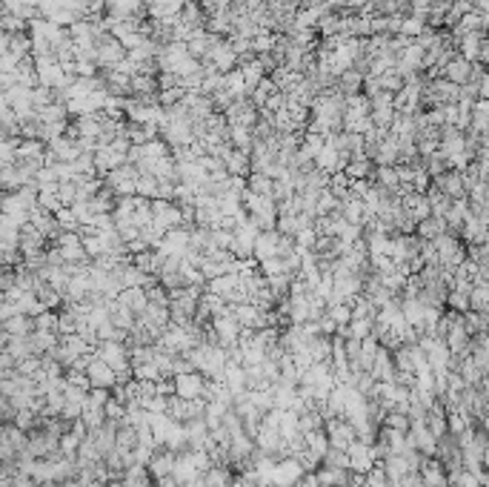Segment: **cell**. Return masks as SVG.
<instances>
[{"mask_svg":"<svg viewBox=\"0 0 489 487\" xmlns=\"http://www.w3.org/2000/svg\"><path fill=\"white\" fill-rule=\"evenodd\" d=\"M432 244H435V252H438V267L441 269L452 272L466 258V247L461 244L458 236H452V232H443V236H438Z\"/></svg>","mask_w":489,"mask_h":487,"instance_id":"cell-1","label":"cell"},{"mask_svg":"<svg viewBox=\"0 0 489 487\" xmlns=\"http://www.w3.org/2000/svg\"><path fill=\"white\" fill-rule=\"evenodd\" d=\"M303 467L295 456H281L275 461V467H272V473H269V484L272 487H295L301 479H303Z\"/></svg>","mask_w":489,"mask_h":487,"instance_id":"cell-2","label":"cell"},{"mask_svg":"<svg viewBox=\"0 0 489 487\" xmlns=\"http://www.w3.org/2000/svg\"><path fill=\"white\" fill-rule=\"evenodd\" d=\"M203 387H206V379L201 373H194V370L172 376V396H178V399H186V401L201 399L203 396Z\"/></svg>","mask_w":489,"mask_h":487,"instance_id":"cell-3","label":"cell"},{"mask_svg":"<svg viewBox=\"0 0 489 487\" xmlns=\"http://www.w3.org/2000/svg\"><path fill=\"white\" fill-rule=\"evenodd\" d=\"M323 430H326L329 447H335V450H346V447L355 441V430H352V424L346 419H326Z\"/></svg>","mask_w":489,"mask_h":487,"instance_id":"cell-4","label":"cell"},{"mask_svg":"<svg viewBox=\"0 0 489 487\" xmlns=\"http://www.w3.org/2000/svg\"><path fill=\"white\" fill-rule=\"evenodd\" d=\"M346 459H349V473H358V476H366L375 467V459H372L369 444H363L358 439L346 447Z\"/></svg>","mask_w":489,"mask_h":487,"instance_id":"cell-5","label":"cell"},{"mask_svg":"<svg viewBox=\"0 0 489 487\" xmlns=\"http://www.w3.org/2000/svg\"><path fill=\"white\" fill-rule=\"evenodd\" d=\"M154 249H158L161 256H183L189 249V227H174V229L163 232Z\"/></svg>","mask_w":489,"mask_h":487,"instance_id":"cell-6","label":"cell"},{"mask_svg":"<svg viewBox=\"0 0 489 487\" xmlns=\"http://www.w3.org/2000/svg\"><path fill=\"white\" fill-rule=\"evenodd\" d=\"M86 379H89V384L92 387H103V390H112L114 384H117V376H114V370L106 364V361H101L94 353H92V359H89V364H86Z\"/></svg>","mask_w":489,"mask_h":487,"instance_id":"cell-7","label":"cell"},{"mask_svg":"<svg viewBox=\"0 0 489 487\" xmlns=\"http://www.w3.org/2000/svg\"><path fill=\"white\" fill-rule=\"evenodd\" d=\"M469 336L466 333V327H463V321H461V313H455V318H452V324H449V330H446V336H443V344H446V350L452 356H463L466 350H469Z\"/></svg>","mask_w":489,"mask_h":487,"instance_id":"cell-8","label":"cell"},{"mask_svg":"<svg viewBox=\"0 0 489 487\" xmlns=\"http://www.w3.org/2000/svg\"><path fill=\"white\" fill-rule=\"evenodd\" d=\"M174 450H166V447H154L149 461H146V470L152 476V481H158V479H166L172 473V464H174Z\"/></svg>","mask_w":489,"mask_h":487,"instance_id":"cell-9","label":"cell"},{"mask_svg":"<svg viewBox=\"0 0 489 487\" xmlns=\"http://www.w3.org/2000/svg\"><path fill=\"white\" fill-rule=\"evenodd\" d=\"M169 479L178 484V487H189L192 481L201 479V473L194 470V464H192V459H189V450H181L178 456H174V464H172Z\"/></svg>","mask_w":489,"mask_h":487,"instance_id":"cell-10","label":"cell"},{"mask_svg":"<svg viewBox=\"0 0 489 487\" xmlns=\"http://www.w3.org/2000/svg\"><path fill=\"white\" fill-rule=\"evenodd\" d=\"M278 244H281V236L275 229H261L258 238H255V247H252V258L263 261V258L278 256Z\"/></svg>","mask_w":489,"mask_h":487,"instance_id":"cell-11","label":"cell"},{"mask_svg":"<svg viewBox=\"0 0 489 487\" xmlns=\"http://www.w3.org/2000/svg\"><path fill=\"white\" fill-rule=\"evenodd\" d=\"M458 236L466 241V244H486V218H478V216H469L463 218Z\"/></svg>","mask_w":489,"mask_h":487,"instance_id":"cell-12","label":"cell"},{"mask_svg":"<svg viewBox=\"0 0 489 487\" xmlns=\"http://www.w3.org/2000/svg\"><path fill=\"white\" fill-rule=\"evenodd\" d=\"M398 304H401V316H403L406 327H412L418 336H423V309L426 307L418 298H398Z\"/></svg>","mask_w":489,"mask_h":487,"instance_id":"cell-13","label":"cell"},{"mask_svg":"<svg viewBox=\"0 0 489 487\" xmlns=\"http://www.w3.org/2000/svg\"><path fill=\"white\" fill-rule=\"evenodd\" d=\"M418 473H421L423 487H449V484H446V470H443V464H441L435 456L423 459V464H421Z\"/></svg>","mask_w":489,"mask_h":487,"instance_id":"cell-14","label":"cell"},{"mask_svg":"<svg viewBox=\"0 0 489 487\" xmlns=\"http://www.w3.org/2000/svg\"><path fill=\"white\" fill-rule=\"evenodd\" d=\"M369 376L375 381H395V364H392V353L389 350H378L375 359H372V367H369Z\"/></svg>","mask_w":489,"mask_h":487,"instance_id":"cell-15","label":"cell"},{"mask_svg":"<svg viewBox=\"0 0 489 487\" xmlns=\"http://www.w3.org/2000/svg\"><path fill=\"white\" fill-rule=\"evenodd\" d=\"M117 304H123V307H129L134 316H141L143 309H146V289L143 287H123L121 292H117V298H114Z\"/></svg>","mask_w":489,"mask_h":487,"instance_id":"cell-16","label":"cell"},{"mask_svg":"<svg viewBox=\"0 0 489 487\" xmlns=\"http://www.w3.org/2000/svg\"><path fill=\"white\" fill-rule=\"evenodd\" d=\"M435 187L446 195V198H466V189H463V181H461V172H446V175H438Z\"/></svg>","mask_w":489,"mask_h":487,"instance_id":"cell-17","label":"cell"},{"mask_svg":"<svg viewBox=\"0 0 489 487\" xmlns=\"http://www.w3.org/2000/svg\"><path fill=\"white\" fill-rule=\"evenodd\" d=\"M109 321L117 327V330H123V333H132V327H134V313L129 307L123 304H117V301H109Z\"/></svg>","mask_w":489,"mask_h":487,"instance_id":"cell-18","label":"cell"},{"mask_svg":"<svg viewBox=\"0 0 489 487\" xmlns=\"http://www.w3.org/2000/svg\"><path fill=\"white\" fill-rule=\"evenodd\" d=\"M315 481H318V487H338V484H349V470H335V467H326V464H321L315 473Z\"/></svg>","mask_w":489,"mask_h":487,"instance_id":"cell-19","label":"cell"},{"mask_svg":"<svg viewBox=\"0 0 489 487\" xmlns=\"http://www.w3.org/2000/svg\"><path fill=\"white\" fill-rule=\"evenodd\" d=\"M229 481H232V467L226 464H212L206 473H201L203 487H229Z\"/></svg>","mask_w":489,"mask_h":487,"instance_id":"cell-20","label":"cell"},{"mask_svg":"<svg viewBox=\"0 0 489 487\" xmlns=\"http://www.w3.org/2000/svg\"><path fill=\"white\" fill-rule=\"evenodd\" d=\"M17 241H21V224L0 212V247H17Z\"/></svg>","mask_w":489,"mask_h":487,"instance_id":"cell-21","label":"cell"},{"mask_svg":"<svg viewBox=\"0 0 489 487\" xmlns=\"http://www.w3.org/2000/svg\"><path fill=\"white\" fill-rule=\"evenodd\" d=\"M446 232V224H443V218H423V221H418L415 224V236L421 238V241H435L438 236H443Z\"/></svg>","mask_w":489,"mask_h":487,"instance_id":"cell-22","label":"cell"},{"mask_svg":"<svg viewBox=\"0 0 489 487\" xmlns=\"http://www.w3.org/2000/svg\"><path fill=\"white\" fill-rule=\"evenodd\" d=\"M34 330V324H32V318L29 316H12V318H6L3 321V333L9 336V338H23V336H29Z\"/></svg>","mask_w":489,"mask_h":487,"instance_id":"cell-23","label":"cell"},{"mask_svg":"<svg viewBox=\"0 0 489 487\" xmlns=\"http://www.w3.org/2000/svg\"><path fill=\"white\" fill-rule=\"evenodd\" d=\"M303 439V447L306 450H312L318 459H323V453L329 450V439H326V430L323 427H318V430H309V433H301Z\"/></svg>","mask_w":489,"mask_h":487,"instance_id":"cell-24","label":"cell"},{"mask_svg":"<svg viewBox=\"0 0 489 487\" xmlns=\"http://www.w3.org/2000/svg\"><path fill=\"white\" fill-rule=\"evenodd\" d=\"M121 481H123V487H149L152 476L146 470V464H132V467H126V470H123Z\"/></svg>","mask_w":489,"mask_h":487,"instance_id":"cell-25","label":"cell"},{"mask_svg":"<svg viewBox=\"0 0 489 487\" xmlns=\"http://www.w3.org/2000/svg\"><path fill=\"white\" fill-rule=\"evenodd\" d=\"M306 353L312 356V361H326L332 359V338L329 336H315L306 344Z\"/></svg>","mask_w":489,"mask_h":487,"instance_id":"cell-26","label":"cell"},{"mask_svg":"<svg viewBox=\"0 0 489 487\" xmlns=\"http://www.w3.org/2000/svg\"><path fill=\"white\" fill-rule=\"evenodd\" d=\"M238 284H241L238 276H218V278H209V281L203 284V289H206V292H214V296H221V298H226Z\"/></svg>","mask_w":489,"mask_h":487,"instance_id":"cell-27","label":"cell"},{"mask_svg":"<svg viewBox=\"0 0 489 487\" xmlns=\"http://www.w3.org/2000/svg\"><path fill=\"white\" fill-rule=\"evenodd\" d=\"M34 296H37V301H41V307H43V309H57V307L63 304V296H61V292L52 289V287H49V284H43V281L34 287Z\"/></svg>","mask_w":489,"mask_h":487,"instance_id":"cell-28","label":"cell"},{"mask_svg":"<svg viewBox=\"0 0 489 487\" xmlns=\"http://www.w3.org/2000/svg\"><path fill=\"white\" fill-rule=\"evenodd\" d=\"M469 309L472 313H486L489 309V284H478L469 289Z\"/></svg>","mask_w":489,"mask_h":487,"instance_id":"cell-29","label":"cell"},{"mask_svg":"<svg viewBox=\"0 0 489 487\" xmlns=\"http://www.w3.org/2000/svg\"><path fill=\"white\" fill-rule=\"evenodd\" d=\"M461 321H463L469 336L486 333V313H472V309H466V313H461Z\"/></svg>","mask_w":489,"mask_h":487,"instance_id":"cell-30","label":"cell"},{"mask_svg":"<svg viewBox=\"0 0 489 487\" xmlns=\"http://www.w3.org/2000/svg\"><path fill=\"white\" fill-rule=\"evenodd\" d=\"M372 318H352L346 324V338H366V336H372Z\"/></svg>","mask_w":489,"mask_h":487,"instance_id":"cell-31","label":"cell"},{"mask_svg":"<svg viewBox=\"0 0 489 487\" xmlns=\"http://www.w3.org/2000/svg\"><path fill=\"white\" fill-rule=\"evenodd\" d=\"M378 427H389V430H401V433H406V430H409V419H406V413H398V410H386Z\"/></svg>","mask_w":489,"mask_h":487,"instance_id":"cell-32","label":"cell"},{"mask_svg":"<svg viewBox=\"0 0 489 487\" xmlns=\"http://www.w3.org/2000/svg\"><path fill=\"white\" fill-rule=\"evenodd\" d=\"M32 324H34V330H41V333H57V313H54V309H43L41 316L32 318ZM34 330H32V333H34Z\"/></svg>","mask_w":489,"mask_h":487,"instance_id":"cell-33","label":"cell"},{"mask_svg":"<svg viewBox=\"0 0 489 487\" xmlns=\"http://www.w3.org/2000/svg\"><path fill=\"white\" fill-rule=\"evenodd\" d=\"M54 224L61 232H77V218H74V212L69 207H61L54 212Z\"/></svg>","mask_w":489,"mask_h":487,"instance_id":"cell-34","label":"cell"},{"mask_svg":"<svg viewBox=\"0 0 489 487\" xmlns=\"http://www.w3.org/2000/svg\"><path fill=\"white\" fill-rule=\"evenodd\" d=\"M321 464L326 467H335V470H349V459H346V450H335V447H329V450L323 453Z\"/></svg>","mask_w":489,"mask_h":487,"instance_id":"cell-35","label":"cell"},{"mask_svg":"<svg viewBox=\"0 0 489 487\" xmlns=\"http://www.w3.org/2000/svg\"><path fill=\"white\" fill-rule=\"evenodd\" d=\"M369 172H372V164H369L366 158H355L352 164H346V178L349 181H363Z\"/></svg>","mask_w":489,"mask_h":487,"instance_id":"cell-36","label":"cell"},{"mask_svg":"<svg viewBox=\"0 0 489 487\" xmlns=\"http://www.w3.org/2000/svg\"><path fill=\"white\" fill-rule=\"evenodd\" d=\"M323 313H326L332 321H335L338 327H346V324L352 321V309H349V304H329V307L323 309Z\"/></svg>","mask_w":489,"mask_h":487,"instance_id":"cell-37","label":"cell"},{"mask_svg":"<svg viewBox=\"0 0 489 487\" xmlns=\"http://www.w3.org/2000/svg\"><path fill=\"white\" fill-rule=\"evenodd\" d=\"M123 413H126V404H123V401H117L114 396H109V401L103 404V416H106V421L121 424V421H123Z\"/></svg>","mask_w":489,"mask_h":487,"instance_id":"cell-38","label":"cell"},{"mask_svg":"<svg viewBox=\"0 0 489 487\" xmlns=\"http://www.w3.org/2000/svg\"><path fill=\"white\" fill-rule=\"evenodd\" d=\"M77 321L74 318V313L72 309H63V313H57V336H72V333H77Z\"/></svg>","mask_w":489,"mask_h":487,"instance_id":"cell-39","label":"cell"},{"mask_svg":"<svg viewBox=\"0 0 489 487\" xmlns=\"http://www.w3.org/2000/svg\"><path fill=\"white\" fill-rule=\"evenodd\" d=\"M375 161H378V166H392V164L398 161V144H395V141L383 144V146L375 152Z\"/></svg>","mask_w":489,"mask_h":487,"instance_id":"cell-40","label":"cell"},{"mask_svg":"<svg viewBox=\"0 0 489 487\" xmlns=\"http://www.w3.org/2000/svg\"><path fill=\"white\" fill-rule=\"evenodd\" d=\"M443 304L452 307V313H466V309H469V292H455V289H449Z\"/></svg>","mask_w":489,"mask_h":487,"instance_id":"cell-41","label":"cell"},{"mask_svg":"<svg viewBox=\"0 0 489 487\" xmlns=\"http://www.w3.org/2000/svg\"><path fill=\"white\" fill-rule=\"evenodd\" d=\"M249 192H255V195H269L272 198V178H266V175L255 172L249 178Z\"/></svg>","mask_w":489,"mask_h":487,"instance_id":"cell-42","label":"cell"},{"mask_svg":"<svg viewBox=\"0 0 489 487\" xmlns=\"http://www.w3.org/2000/svg\"><path fill=\"white\" fill-rule=\"evenodd\" d=\"M12 419H14L12 424L17 427V430H23V433H29L32 427L37 424V416H34L32 410H14V413H12Z\"/></svg>","mask_w":489,"mask_h":487,"instance_id":"cell-43","label":"cell"},{"mask_svg":"<svg viewBox=\"0 0 489 487\" xmlns=\"http://www.w3.org/2000/svg\"><path fill=\"white\" fill-rule=\"evenodd\" d=\"M146 301H149V304H158V307H169V292H166V287L152 284V287L146 289Z\"/></svg>","mask_w":489,"mask_h":487,"instance_id":"cell-44","label":"cell"},{"mask_svg":"<svg viewBox=\"0 0 489 487\" xmlns=\"http://www.w3.org/2000/svg\"><path fill=\"white\" fill-rule=\"evenodd\" d=\"M143 410L146 413H166L169 410V396H149L143 401Z\"/></svg>","mask_w":489,"mask_h":487,"instance_id":"cell-45","label":"cell"},{"mask_svg":"<svg viewBox=\"0 0 489 487\" xmlns=\"http://www.w3.org/2000/svg\"><path fill=\"white\" fill-rule=\"evenodd\" d=\"M189 459H192V464H194V470H198V473H206L212 467V456L206 450H189Z\"/></svg>","mask_w":489,"mask_h":487,"instance_id":"cell-46","label":"cell"},{"mask_svg":"<svg viewBox=\"0 0 489 487\" xmlns=\"http://www.w3.org/2000/svg\"><path fill=\"white\" fill-rule=\"evenodd\" d=\"M466 258L475 264H486V244H466Z\"/></svg>","mask_w":489,"mask_h":487,"instance_id":"cell-47","label":"cell"},{"mask_svg":"<svg viewBox=\"0 0 489 487\" xmlns=\"http://www.w3.org/2000/svg\"><path fill=\"white\" fill-rule=\"evenodd\" d=\"M401 456H403V461H406V467H409V473H418L421 464H423V459H426V456H421L418 450H403Z\"/></svg>","mask_w":489,"mask_h":487,"instance_id":"cell-48","label":"cell"},{"mask_svg":"<svg viewBox=\"0 0 489 487\" xmlns=\"http://www.w3.org/2000/svg\"><path fill=\"white\" fill-rule=\"evenodd\" d=\"M449 77L452 81H466V75H469V64L466 61H455V64H449Z\"/></svg>","mask_w":489,"mask_h":487,"instance_id":"cell-49","label":"cell"},{"mask_svg":"<svg viewBox=\"0 0 489 487\" xmlns=\"http://www.w3.org/2000/svg\"><path fill=\"white\" fill-rule=\"evenodd\" d=\"M315 321H318V333H321V336H329V338H332V336H335V330H338V324H335V321H332V318H329L326 313H323V316H318Z\"/></svg>","mask_w":489,"mask_h":487,"instance_id":"cell-50","label":"cell"},{"mask_svg":"<svg viewBox=\"0 0 489 487\" xmlns=\"http://www.w3.org/2000/svg\"><path fill=\"white\" fill-rule=\"evenodd\" d=\"M149 456H152V447H143V444H138L132 450V459H134V464H146L149 461Z\"/></svg>","mask_w":489,"mask_h":487,"instance_id":"cell-51","label":"cell"},{"mask_svg":"<svg viewBox=\"0 0 489 487\" xmlns=\"http://www.w3.org/2000/svg\"><path fill=\"white\" fill-rule=\"evenodd\" d=\"M154 396H172V379H158L154 381Z\"/></svg>","mask_w":489,"mask_h":487,"instance_id":"cell-52","label":"cell"},{"mask_svg":"<svg viewBox=\"0 0 489 487\" xmlns=\"http://www.w3.org/2000/svg\"><path fill=\"white\" fill-rule=\"evenodd\" d=\"M232 141L238 144V146H246V144H249V135H246L241 126H234V132H232Z\"/></svg>","mask_w":489,"mask_h":487,"instance_id":"cell-53","label":"cell"},{"mask_svg":"<svg viewBox=\"0 0 489 487\" xmlns=\"http://www.w3.org/2000/svg\"><path fill=\"white\" fill-rule=\"evenodd\" d=\"M295 487H318V481H315V476H312V473H303V479Z\"/></svg>","mask_w":489,"mask_h":487,"instance_id":"cell-54","label":"cell"},{"mask_svg":"<svg viewBox=\"0 0 489 487\" xmlns=\"http://www.w3.org/2000/svg\"><path fill=\"white\" fill-rule=\"evenodd\" d=\"M403 29H406V32H412V35H415V32H421V23H418V21H409V23H406Z\"/></svg>","mask_w":489,"mask_h":487,"instance_id":"cell-55","label":"cell"},{"mask_svg":"<svg viewBox=\"0 0 489 487\" xmlns=\"http://www.w3.org/2000/svg\"><path fill=\"white\" fill-rule=\"evenodd\" d=\"M83 487H106V481H97V479H92V481H86Z\"/></svg>","mask_w":489,"mask_h":487,"instance_id":"cell-56","label":"cell"},{"mask_svg":"<svg viewBox=\"0 0 489 487\" xmlns=\"http://www.w3.org/2000/svg\"><path fill=\"white\" fill-rule=\"evenodd\" d=\"M106 487H123V481H121V479H109Z\"/></svg>","mask_w":489,"mask_h":487,"instance_id":"cell-57","label":"cell"},{"mask_svg":"<svg viewBox=\"0 0 489 487\" xmlns=\"http://www.w3.org/2000/svg\"><path fill=\"white\" fill-rule=\"evenodd\" d=\"M0 212H3V192H0Z\"/></svg>","mask_w":489,"mask_h":487,"instance_id":"cell-58","label":"cell"},{"mask_svg":"<svg viewBox=\"0 0 489 487\" xmlns=\"http://www.w3.org/2000/svg\"><path fill=\"white\" fill-rule=\"evenodd\" d=\"M37 487H54V484H37Z\"/></svg>","mask_w":489,"mask_h":487,"instance_id":"cell-59","label":"cell"}]
</instances>
